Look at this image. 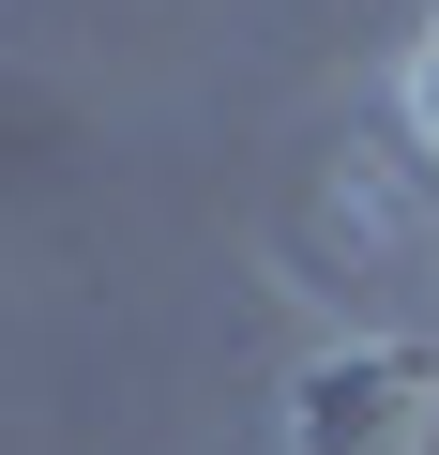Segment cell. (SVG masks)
I'll return each mask as SVG.
<instances>
[{
    "label": "cell",
    "instance_id": "obj_1",
    "mask_svg": "<svg viewBox=\"0 0 439 455\" xmlns=\"http://www.w3.org/2000/svg\"><path fill=\"white\" fill-rule=\"evenodd\" d=\"M424 440H439V395L409 349H318L288 395V455H424Z\"/></svg>",
    "mask_w": 439,
    "mask_h": 455
},
{
    "label": "cell",
    "instance_id": "obj_2",
    "mask_svg": "<svg viewBox=\"0 0 439 455\" xmlns=\"http://www.w3.org/2000/svg\"><path fill=\"white\" fill-rule=\"evenodd\" d=\"M394 107H409V137L439 152V0H424V31H409V61H394Z\"/></svg>",
    "mask_w": 439,
    "mask_h": 455
}]
</instances>
